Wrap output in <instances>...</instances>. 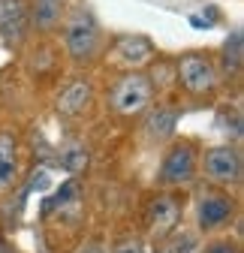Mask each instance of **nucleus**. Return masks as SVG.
Returning <instances> with one entry per match:
<instances>
[{"label": "nucleus", "instance_id": "obj_1", "mask_svg": "<svg viewBox=\"0 0 244 253\" xmlns=\"http://www.w3.org/2000/svg\"><path fill=\"white\" fill-rule=\"evenodd\" d=\"M151 97H154L151 82L145 76H136L133 73V76H124V79L115 84V90H112V106L121 115H136V112H142V109L151 106Z\"/></svg>", "mask_w": 244, "mask_h": 253}, {"label": "nucleus", "instance_id": "obj_2", "mask_svg": "<svg viewBox=\"0 0 244 253\" xmlns=\"http://www.w3.org/2000/svg\"><path fill=\"white\" fill-rule=\"evenodd\" d=\"M97 40H100V30H97V21L90 12L79 9L70 24H67V48L76 60H87V57H94L97 51Z\"/></svg>", "mask_w": 244, "mask_h": 253}, {"label": "nucleus", "instance_id": "obj_3", "mask_svg": "<svg viewBox=\"0 0 244 253\" xmlns=\"http://www.w3.org/2000/svg\"><path fill=\"white\" fill-rule=\"evenodd\" d=\"M205 172L220 184H235L241 178V154L232 145H217L205 154Z\"/></svg>", "mask_w": 244, "mask_h": 253}, {"label": "nucleus", "instance_id": "obj_4", "mask_svg": "<svg viewBox=\"0 0 244 253\" xmlns=\"http://www.w3.org/2000/svg\"><path fill=\"white\" fill-rule=\"evenodd\" d=\"M178 76H181V84L193 93H205L217 84V76H214V67L199 57V54H184L178 60Z\"/></svg>", "mask_w": 244, "mask_h": 253}, {"label": "nucleus", "instance_id": "obj_5", "mask_svg": "<svg viewBox=\"0 0 244 253\" xmlns=\"http://www.w3.org/2000/svg\"><path fill=\"white\" fill-rule=\"evenodd\" d=\"M193 172H196V154H193V148H187V145L172 148V151L166 154L163 166H160V178H163L166 184H187V181L193 178Z\"/></svg>", "mask_w": 244, "mask_h": 253}, {"label": "nucleus", "instance_id": "obj_6", "mask_svg": "<svg viewBox=\"0 0 244 253\" xmlns=\"http://www.w3.org/2000/svg\"><path fill=\"white\" fill-rule=\"evenodd\" d=\"M27 30V3L24 0H0V37L18 42Z\"/></svg>", "mask_w": 244, "mask_h": 253}, {"label": "nucleus", "instance_id": "obj_7", "mask_svg": "<svg viewBox=\"0 0 244 253\" xmlns=\"http://www.w3.org/2000/svg\"><path fill=\"white\" fill-rule=\"evenodd\" d=\"M229 214H232V202L223 193H205V199L199 202V226L217 229L229 220Z\"/></svg>", "mask_w": 244, "mask_h": 253}, {"label": "nucleus", "instance_id": "obj_8", "mask_svg": "<svg viewBox=\"0 0 244 253\" xmlns=\"http://www.w3.org/2000/svg\"><path fill=\"white\" fill-rule=\"evenodd\" d=\"M178 217H181V211H178V205L169 196H157L154 202H151V208H148V223H151V232L154 235L172 232L178 226Z\"/></svg>", "mask_w": 244, "mask_h": 253}, {"label": "nucleus", "instance_id": "obj_9", "mask_svg": "<svg viewBox=\"0 0 244 253\" xmlns=\"http://www.w3.org/2000/svg\"><path fill=\"white\" fill-rule=\"evenodd\" d=\"M90 97H94L90 84L79 79V82H73V84H67L64 90H60V97H57V112H60V115H79V112H84V106L90 103Z\"/></svg>", "mask_w": 244, "mask_h": 253}, {"label": "nucleus", "instance_id": "obj_10", "mask_svg": "<svg viewBox=\"0 0 244 253\" xmlns=\"http://www.w3.org/2000/svg\"><path fill=\"white\" fill-rule=\"evenodd\" d=\"M151 54H154V45H151L148 37L133 34V37H124L118 42V57L124 63H130V67H142V63H148Z\"/></svg>", "mask_w": 244, "mask_h": 253}, {"label": "nucleus", "instance_id": "obj_11", "mask_svg": "<svg viewBox=\"0 0 244 253\" xmlns=\"http://www.w3.org/2000/svg\"><path fill=\"white\" fill-rule=\"evenodd\" d=\"M15 139L12 136H0V190H9L15 181Z\"/></svg>", "mask_w": 244, "mask_h": 253}, {"label": "nucleus", "instance_id": "obj_12", "mask_svg": "<svg viewBox=\"0 0 244 253\" xmlns=\"http://www.w3.org/2000/svg\"><path fill=\"white\" fill-rule=\"evenodd\" d=\"M175 126H178V112H172V109H157L148 115V136H154L157 142L169 139L175 133Z\"/></svg>", "mask_w": 244, "mask_h": 253}, {"label": "nucleus", "instance_id": "obj_13", "mask_svg": "<svg viewBox=\"0 0 244 253\" xmlns=\"http://www.w3.org/2000/svg\"><path fill=\"white\" fill-rule=\"evenodd\" d=\"M241 57H244V34H241V27H235L226 40V45H223V63H226L229 73L241 70Z\"/></svg>", "mask_w": 244, "mask_h": 253}, {"label": "nucleus", "instance_id": "obj_14", "mask_svg": "<svg viewBox=\"0 0 244 253\" xmlns=\"http://www.w3.org/2000/svg\"><path fill=\"white\" fill-rule=\"evenodd\" d=\"M60 18V0H37L34 3V21L40 27H51Z\"/></svg>", "mask_w": 244, "mask_h": 253}, {"label": "nucleus", "instance_id": "obj_15", "mask_svg": "<svg viewBox=\"0 0 244 253\" xmlns=\"http://www.w3.org/2000/svg\"><path fill=\"white\" fill-rule=\"evenodd\" d=\"M193 250H196L193 235H175L169 244H163V247H160V253H193Z\"/></svg>", "mask_w": 244, "mask_h": 253}, {"label": "nucleus", "instance_id": "obj_16", "mask_svg": "<svg viewBox=\"0 0 244 253\" xmlns=\"http://www.w3.org/2000/svg\"><path fill=\"white\" fill-rule=\"evenodd\" d=\"M76 193H79V184H76V181H67V184L54 193V199H48V202H45V211H51V208H57V205H67Z\"/></svg>", "mask_w": 244, "mask_h": 253}, {"label": "nucleus", "instance_id": "obj_17", "mask_svg": "<svg viewBox=\"0 0 244 253\" xmlns=\"http://www.w3.org/2000/svg\"><path fill=\"white\" fill-rule=\"evenodd\" d=\"M84 163H87V157H84V151H81V148H73V151H70V157H64V166H67L70 172H79Z\"/></svg>", "mask_w": 244, "mask_h": 253}, {"label": "nucleus", "instance_id": "obj_18", "mask_svg": "<svg viewBox=\"0 0 244 253\" xmlns=\"http://www.w3.org/2000/svg\"><path fill=\"white\" fill-rule=\"evenodd\" d=\"M112 253H145V247H142L139 241H121Z\"/></svg>", "mask_w": 244, "mask_h": 253}, {"label": "nucleus", "instance_id": "obj_19", "mask_svg": "<svg viewBox=\"0 0 244 253\" xmlns=\"http://www.w3.org/2000/svg\"><path fill=\"white\" fill-rule=\"evenodd\" d=\"M205 253H238V250H235L232 244H226V241H220V244H211V247H208Z\"/></svg>", "mask_w": 244, "mask_h": 253}, {"label": "nucleus", "instance_id": "obj_20", "mask_svg": "<svg viewBox=\"0 0 244 253\" xmlns=\"http://www.w3.org/2000/svg\"><path fill=\"white\" fill-rule=\"evenodd\" d=\"M87 253H100V250H87Z\"/></svg>", "mask_w": 244, "mask_h": 253}]
</instances>
